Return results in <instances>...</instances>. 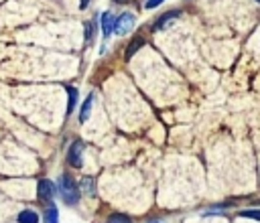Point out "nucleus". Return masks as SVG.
I'll return each mask as SVG.
<instances>
[{"label": "nucleus", "mask_w": 260, "mask_h": 223, "mask_svg": "<svg viewBox=\"0 0 260 223\" xmlns=\"http://www.w3.org/2000/svg\"><path fill=\"white\" fill-rule=\"evenodd\" d=\"M59 193L65 205H77L79 201V187L75 184V180L69 174H63L59 178Z\"/></svg>", "instance_id": "1"}, {"label": "nucleus", "mask_w": 260, "mask_h": 223, "mask_svg": "<svg viewBox=\"0 0 260 223\" xmlns=\"http://www.w3.org/2000/svg\"><path fill=\"white\" fill-rule=\"evenodd\" d=\"M83 148H85V144L81 140L71 142V146L67 150V162L73 168H81V164H83Z\"/></svg>", "instance_id": "2"}, {"label": "nucleus", "mask_w": 260, "mask_h": 223, "mask_svg": "<svg viewBox=\"0 0 260 223\" xmlns=\"http://www.w3.org/2000/svg\"><path fill=\"white\" fill-rule=\"evenodd\" d=\"M132 26H134V14L124 12V14H120V16L116 18V28H114V32H116V34H126Z\"/></svg>", "instance_id": "3"}, {"label": "nucleus", "mask_w": 260, "mask_h": 223, "mask_svg": "<svg viewBox=\"0 0 260 223\" xmlns=\"http://www.w3.org/2000/svg\"><path fill=\"white\" fill-rule=\"evenodd\" d=\"M53 193H55V187L51 184V180L41 178V180H39V199L45 201V203H51Z\"/></svg>", "instance_id": "4"}, {"label": "nucleus", "mask_w": 260, "mask_h": 223, "mask_svg": "<svg viewBox=\"0 0 260 223\" xmlns=\"http://www.w3.org/2000/svg\"><path fill=\"white\" fill-rule=\"evenodd\" d=\"M116 28V16L110 14V12H104L102 14V30H104V36H110Z\"/></svg>", "instance_id": "5"}, {"label": "nucleus", "mask_w": 260, "mask_h": 223, "mask_svg": "<svg viewBox=\"0 0 260 223\" xmlns=\"http://www.w3.org/2000/svg\"><path fill=\"white\" fill-rule=\"evenodd\" d=\"M181 16V10H169V12H165L162 16H158V20L154 22V28L158 30V28H165L169 22H173L175 18H179Z\"/></svg>", "instance_id": "6"}, {"label": "nucleus", "mask_w": 260, "mask_h": 223, "mask_svg": "<svg viewBox=\"0 0 260 223\" xmlns=\"http://www.w3.org/2000/svg\"><path fill=\"white\" fill-rule=\"evenodd\" d=\"M91 101H93V95H87V97L83 99V105H81V109H79V122H81V124H85V122H87V118H89Z\"/></svg>", "instance_id": "7"}, {"label": "nucleus", "mask_w": 260, "mask_h": 223, "mask_svg": "<svg viewBox=\"0 0 260 223\" xmlns=\"http://www.w3.org/2000/svg\"><path fill=\"white\" fill-rule=\"evenodd\" d=\"M16 221L18 223H39V215L35 211H22V213H18Z\"/></svg>", "instance_id": "8"}, {"label": "nucleus", "mask_w": 260, "mask_h": 223, "mask_svg": "<svg viewBox=\"0 0 260 223\" xmlns=\"http://www.w3.org/2000/svg\"><path fill=\"white\" fill-rule=\"evenodd\" d=\"M45 223H57L59 221V213H57V207L55 205H49L45 209V217H43Z\"/></svg>", "instance_id": "9"}, {"label": "nucleus", "mask_w": 260, "mask_h": 223, "mask_svg": "<svg viewBox=\"0 0 260 223\" xmlns=\"http://www.w3.org/2000/svg\"><path fill=\"white\" fill-rule=\"evenodd\" d=\"M142 45H144V39H140V36H138V39H134V41L128 45V49H126V59H130V57H132V55H134Z\"/></svg>", "instance_id": "10"}, {"label": "nucleus", "mask_w": 260, "mask_h": 223, "mask_svg": "<svg viewBox=\"0 0 260 223\" xmlns=\"http://www.w3.org/2000/svg\"><path fill=\"white\" fill-rule=\"evenodd\" d=\"M106 223H132V219L130 217H126V215H122V213H114V215H110L108 217V221Z\"/></svg>", "instance_id": "11"}, {"label": "nucleus", "mask_w": 260, "mask_h": 223, "mask_svg": "<svg viewBox=\"0 0 260 223\" xmlns=\"http://www.w3.org/2000/svg\"><path fill=\"white\" fill-rule=\"evenodd\" d=\"M67 93H69V105H67V114L75 107V101H77V89L75 87H67Z\"/></svg>", "instance_id": "12"}, {"label": "nucleus", "mask_w": 260, "mask_h": 223, "mask_svg": "<svg viewBox=\"0 0 260 223\" xmlns=\"http://www.w3.org/2000/svg\"><path fill=\"white\" fill-rule=\"evenodd\" d=\"M79 187H81V191H85V193H89V195H93V178H89V176H85V178H81V182H79Z\"/></svg>", "instance_id": "13"}, {"label": "nucleus", "mask_w": 260, "mask_h": 223, "mask_svg": "<svg viewBox=\"0 0 260 223\" xmlns=\"http://www.w3.org/2000/svg\"><path fill=\"white\" fill-rule=\"evenodd\" d=\"M242 217H252V219H258L260 221V209H246L240 213Z\"/></svg>", "instance_id": "14"}, {"label": "nucleus", "mask_w": 260, "mask_h": 223, "mask_svg": "<svg viewBox=\"0 0 260 223\" xmlns=\"http://www.w3.org/2000/svg\"><path fill=\"white\" fill-rule=\"evenodd\" d=\"M160 2H165V0H146V2H144V6H146V8H156Z\"/></svg>", "instance_id": "15"}, {"label": "nucleus", "mask_w": 260, "mask_h": 223, "mask_svg": "<svg viewBox=\"0 0 260 223\" xmlns=\"http://www.w3.org/2000/svg\"><path fill=\"white\" fill-rule=\"evenodd\" d=\"M87 4H89V0H79V6L81 8H87Z\"/></svg>", "instance_id": "16"}, {"label": "nucleus", "mask_w": 260, "mask_h": 223, "mask_svg": "<svg viewBox=\"0 0 260 223\" xmlns=\"http://www.w3.org/2000/svg\"><path fill=\"white\" fill-rule=\"evenodd\" d=\"M256 2H260V0H256Z\"/></svg>", "instance_id": "17"}]
</instances>
